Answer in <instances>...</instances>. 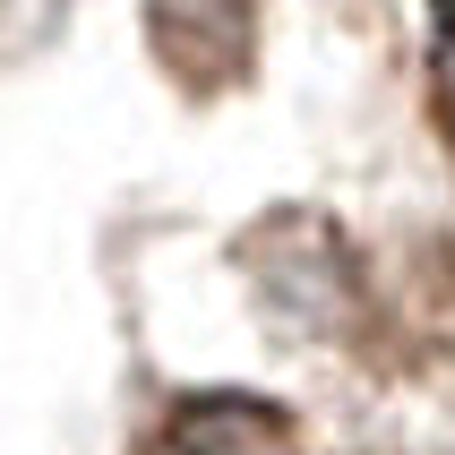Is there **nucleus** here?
Here are the masks:
<instances>
[{
    "mask_svg": "<svg viewBox=\"0 0 455 455\" xmlns=\"http://www.w3.org/2000/svg\"><path fill=\"white\" fill-rule=\"evenodd\" d=\"M438 121H447V147H455V26H447V44H438Z\"/></svg>",
    "mask_w": 455,
    "mask_h": 455,
    "instance_id": "2",
    "label": "nucleus"
},
{
    "mask_svg": "<svg viewBox=\"0 0 455 455\" xmlns=\"http://www.w3.org/2000/svg\"><path fill=\"white\" fill-rule=\"evenodd\" d=\"M138 455H301V430H292V412L267 404V395L206 387V395H180Z\"/></svg>",
    "mask_w": 455,
    "mask_h": 455,
    "instance_id": "1",
    "label": "nucleus"
}]
</instances>
